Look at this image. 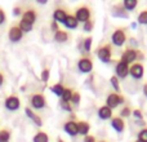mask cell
Instances as JSON below:
<instances>
[{
  "label": "cell",
  "mask_w": 147,
  "mask_h": 142,
  "mask_svg": "<svg viewBox=\"0 0 147 142\" xmlns=\"http://www.w3.org/2000/svg\"><path fill=\"white\" fill-rule=\"evenodd\" d=\"M90 9H89L88 7H85V5H83V7L78 8L75 12V18L78 20V22H84L85 23L86 21L90 20Z\"/></svg>",
  "instance_id": "obj_9"
},
{
  "label": "cell",
  "mask_w": 147,
  "mask_h": 142,
  "mask_svg": "<svg viewBox=\"0 0 147 142\" xmlns=\"http://www.w3.org/2000/svg\"><path fill=\"white\" fill-rule=\"evenodd\" d=\"M59 105H61L62 110H65V111H69V112H72V105L70 103V102H59Z\"/></svg>",
  "instance_id": "obj_37"
},
{
  "label": "cell",
  "mask_w": 147,
  "mask_h": 142,
  "mask_svg": "<svg viewBox=\"0 0 147 142\" xmlns=\"http://www.w3.org/2000/svg\"><path fill=\"white\" fill-rule=\"evenodd\" d=\"M111 127L114 128V129L116 131L117 133L124 132V129H125V122H124V119H123V118H120V116L112 118V119H111Z\"/></svg>",
  "instance_id": "obj_15"
},
{
  "label": "cell",
  "mask_w": 147,
  "mask_h": 142,
  "mask_svg": "<svg viewBox=\"0 0 147 142\" xmlns=\"http://www.w3.org/2000/svg\"><path fill=\"white\" fill-rule=\"evenodd\" d=\"M137 136H138L137 140L143 141V142H147V128H143V129H141L140 132H138Z\"/></svg>",
  "instance_id": "obj_34"
},
{
  "label": "cell",
  "mask_w": 147,
  "mask_h": 142,
  "mask_svg": "<svg viewBox=\"0 0 147 142\" xmlns=\"http://www.w3.org/2000/svg\"><path fill=\"white\" fill-rule=\"evenodd\" d=\"M138 5V1L137 0H124L123 1V7L127 12H130V10H134Z\"/></svg>",
  "instance_id": "obj_25"
},
{
  "label": "cell",
  "mask_w": 147,
  "mask_h": 142,
  "mask_svg": "<svg viewBox=\"0 0 147 142\" xmlns=\"http://www.w3.org/2000/svg\"><path fill=\"white\" fill-rule=\"evenodd\" d=\"M132 115V109L129 106H124L121 110H120V118H129Z\"/></svg>",
  "instance_id": "obj_30"
},
{
  "label": "cell",
  "mask_w": 147,
  "mask_h": 142,
  "mask_svg": "<svg viewBox=\"0 0 147 142\" xmlns=\"http://www.w3.org/2000/svg\"><path fill=\"white\" fill-rule=\"evenodd\" d=\"M4 81H5V78H4V74L1 72V71H0V87L3 85V84H4Z\"/></svg>",
  "instance_id": "obj_41"
},
{
  "label": "cell",
  "mask_w": 147,
  "mask_h": 142,
  "mask_svg": "<svg viewBox=\"0 0 147 142\" xmlns=\"http://www.w3.org/2000/svg\"><path fill=\"white\" fill-rule=\"evenodd\" d=\"M51 30L53 31V32H57V31L59 30V26H58V23H57L56 21H53V20H52V22H51Z\"/></svg>",
  "instance_id": "obj_39"
},
{
  "label": "cell",
  "mask_w": 147,
  "mask_h": 142,
  "mask_svg": "<svg viewBox=\"0 0 147 142\" xmlns=\"http://www.w3.org/2000/svg\"><path fill=\"white\" fill-rule=\"evenodd\" d=\"M134 142H143V141H140V140H136Z\"/></svg>",
  "instance_id": "obj_45"
},
{
  "label": "cell",
  "mask_w": 147,
  "mask_h": 142,
  "mask_svg": "<svg viewBox=\"0 0 147 142\" xmlns=\"http://www.w3.org/2000/svg\"><path fill=\"white\" fill-rule=\"evenodd\" d=\"M96 54L103 64H109V62L111 61V57H112L111 45H110V44H105V45L99 47V48L96 51Z\"/></svg>",
  "instance_id": "obj_3"
},
{
  "label": "cell",
  "mask_w": 147,
  "mask_h": 142,
  "mask_svg": "<svg viewBox=\"0 0 147 142\" xmlns=\"http://www.w3.org/2000/svg\"><path fill=\"white\" fill-rule=\"evenodd\" d=\"M110 83H111L112 88L116 91V93L120 94V83H119V78H117L116 75L111 76V79H110Z\"/></svg>",
  "instance_id": "obj_28"
},
{
  "label": "cell",
  "mask_w": 147,
  "mask_h": 142,
  "mask_svg": "<svg viewBox=\"0 0 147 142\" xmlns=\"http://www.w3.org/2000/svg\"><path fill=\"white\" fill-rule=\"evenodd\" d=\"M129 75L132 76L133 79H142L143 75H145V67H143L142 64L137 62V64H133L129 66Z\"/></svg>",
  "instance_id": "obj_10"
},
{
  "label": "cell",
  "mask_w": 147,
  "mask_h": 142,
  "mask_svg": "<svg viewBox=\"0 0 147 142\" xmlns=\"http://www.w3.org/2000/svg\"><path fill=\"white\" fill-rule=\"evenodd\" d=\"M123 102H124V97L121 96V94L116 93V92H114V93H110L109 96H107L106 98V106L110 107V109H116L119 105H121Z\"/></svg>",
  "instance_id": "obj_6"
},
{
  "label": "cell",
  "mask_w": 147,
  "mask_h": 142,
  "mask_svg": "<svg viewBox=\"0 0 147 142\" xmlns=\"http://www.w3.org/2000/svg\"><path fill=\"white\" fill-rule=\"evenodd\" d=\"M17 25H18V27L22 30L23 34L30 32V31H32V28H34V25H31V23L26 22V21H23V20H20V21H18Z\"/></svg>",
  "instance_id": "obj_23"
},
{
  "label": "cell",
  "mask_w": 147,
  "mask_h": 142,
  "mask_svg": "<svg viewBox=\"0 0 147 142\" xmlns=\"http://www.w3.org/2000/svg\"><path fill=\"white\" fill-rule=\"evenodd\" d=\"M30 105L32 109L41 110L47 106V98L43 93H32L30 96Z\"/></svg>",
  "instance_id": "obj_1"
},
{
  "label": "cell",
  "mask_w": 147,
  "mask_h": 142,
  "mask_svg": "<svg viewBox=\"0 0 147 142\" xmlns=\"http://www.w3.org/2000/svg\"><path fill=\"white\" fill-rule=\"evenodd\" d=\"M140 57H142V54H141L140 51H137V49H133V48H127L124 52H123L121 54V61H124L125 64H134L136 61H137V58H140Z\"/></svg>",
  "instance_id": "obj_2"
},
{
  "label": "cell",
  "mask_w": 147,
  "mask_h": 142,
  "mask_svg": "<svg viewBox=\"0 0 147 142\" xmlns=\"http://www.w3.org/2000/svg\"><path fill=\"white\" fill-rule=\"evenodd\" d=\"M38 3H39V4H45L47 0H38Z\"/></svg>",
  "instance_id": "obj_43"
},
{
  "label": "cell",
  "mask_w": 147,
  "mask_h": 142,
  "mask_svg": "<svg viewBox=\"0 0 147 142\" xmlns=\"http://www.w3.org/2000/svg\"><path fill=\"white\" fill-rule=\"evenodd\" d=\"M84 142H97V140H96V137H94V136L88 135V136H85V137H84Z\"/></svg>",
  "instance_id": "obj_40"
},
{
  "label": "cell",
  "mask_w": 147,
  "mask_h": 142,
  "mask_svg": "<svg viewBox=\"0 0 147 142\" xmlns=\"http://www.w3.org/2000/svg\"><path fill=\"white\" fill-rule=\"evenodd\" d=\"M63 129L71 137H75L78 135V122H74V120H67L63 124Z\"/></svg>",
  "instance_id": "obj_13"
},
{
  "label": "cell",
  "mask_w": 147,
  "mask_h": 142,
  "mask_svg": "<svg viewBox=\"0 0 147 142\" xmlns=\"http://www.w3.org/2000/svg\"><path fill=\"white\" fill-rule=\"evenodd\" d=\"M49 76H51V70L48 69V67H45L43 71H41L40 74V78H41V81H44V83H47V81L49 80Z\"/></svg>",
  "instance_id": "obj_32"
},
{
  "label": "cell",
  "mask_w": 147,
  "mask_h": 142,
  "mask_svg": "<svg viewBox=\"0 0 147 142\" xmlns=\"http://www.w3.org/2000/svg\"><path fill=\"white\" fill-rule=\"evenodd\" d=\"M32 142H49V136L47 132H43V131H39L34 135L32 137Z\"/></svg>",
  "instance_id": "obj_21"
},
{
  "label": "cell",
  "mask_w": 147,
  "mask_h": 142,
  "mask_svg": "<svg viewBox=\"0 0 147 142\" xmlns=\"http://www.w3.org/2000/svg\"><path fill=\"white\" fill-rule=\"evenodd\" d=\"M143 94L147 97V83H145V85H143Z\"/></svg>",
  "instance_id": "obj_42"
},
{
  "label": "cell",
  "mask_w": 147,
  "mask_h": 142,
  "mask_svg": "<svg viewBox=\"0 0 147 142\" xmlns=\"http://www.w3.org/2000/svg\"><path fill=\"white\" fill-rule=\"evenodd\" d=\"M63 91H65V87H63V84H61V83L53 84V85L51 87V92L53 94H56L57 97H61L62 93H63Z\"/></svg>",
  "instance_id": "obj_24"
},
{
  "label": "cell",
  "mask_w": 147,
  "mask_h": 142,
  "mask_svg": "<svg viewBox=\"0 0 147 142\" xmlns=\"http://www.w3.org/2000/svg\"><path fill=\"white\" fill-rule=\"evenodd\" d=\"M115 72H116V76L119 79H124L129 75V65L125 64L124 61L120 60L116 64V67H115Z\"/></svg>",
  "instance_id": "obj_11"
},
{
  "label": "cell",
  "mask_w": 147,
  "mask_h": 142,
  "mask_svg": "<svg viewBox=\"0 0 147 142\" xmlns=\"http://www.w3.org/2000/svg\"><path fill=\"white\" fill-rule=\"evenodd\" d=\"M137 21H138V23H141V25H147V9L142 10V12L138 14Z\"/></svg>",
  "instance_id": "obj_29"
},
{
  "label": "cell",
  "mask_w": 147,
  "mask_h": 142,
  "mask_svg": "<svg viewBox=\"0 0 147 142\" xmlns=\"http://www.w3.org/2000/svg\"><path fill=\"white\" fill-rule=\"evenodd\" d=\"M111 41L116 47L124 45V43L127 41V34H125L124 28H116L111 35Z\"/></svg>",
  "instance_id": "obj_7"
},
{
  "label": "cell",
  "mask_w": 147,
  "mask_h": 142,
  "mask_svg": "<svg viewBox=\"0 0 147 142\" xmlns=\"http://www.w3.org/2000/svg\"><path fill=\"white\" fill-rule=\"evenodd\" d=\"M69 13L63 9V8H57L53 12V21H56L57 23H63L65 20L67 18Z\"/></svg>",
  "instance_id": "obj_16"
},
{
  "label": "cell",
  "mask_w": 147,
  "mask_h": 142,
  "mask_svg": "<svg viewBox=\"0 0 147 142\" xmlns=\"http://www.w3.org/2000/svg\"><path fill=\"white\" fill-rule=\"evenodd\" d=\"M80 99H81V96L79 92H74L72 93V97H71V101H70V103H72L74 106H78L79 103H80Z\"/></svg>",
  "instance_id": "obj_31"
},
{
  "label": "cell",
  "mask_w": 147,
  "mask_h": 142,
  "mask_svg": "<svg viewBox=\"0 0 147 142\" xmlns=\"http://www.w3.org/2000/svg\"><path fill=\"white\" fill-rule=\"evenodd\" d=\"M98 118L101 120H109L112 119V110L110 107H107L106 105L98 109Z\"/></svg>",
  "instance_id": "obj_17"
},
{
  "label": "cell",
  "mask_w": 147,
  "mask_h": 142,
  "mask_svg": "<svg viewBox=\"0 0 147 142\" xmlns=\"http://www.w3.org/2000/svg\"><path fill=\"white\" fill-rule=\"evenodd\" d=\"M132 115H134V118H136V119H142V118H143L142 111H141V110H138V109L133 110V111H132Z\"/></svg>",
  "instance_id": "obj_38"
},
{
  "label": "cell",
  "mask_w": 147,
  "mask_h": 142,
  "mask_svg": "<svg viewBox=\"0 0 147 142\" xmlns=\"http://www.w3.org/2000/svg\"><path fill=\"white\" fill-rule=\"evenodd\" d=\"M23 10L25 9H23L21 5H16V7L13 8V16H14V17H22Z\"/></svg>",
  "instance_id": "obj_35"
},
{
  "label": "cell",
  "mask_w": 147,
  "mask_h": 142,
  "mask_svg": "<svg viewBox=\"0 0 147 142\" xmlns=\"http://www.w3.org/2000/svg\"><path fill=\"white\" fill-rule=\"evenodd\" d=\"M23 35H25V34L18 27L17 23L12 25L9 27V30H8V39H9L12 43H18V41H21L23 39Z\"/></svg>",
  "instance_id": "obj_4"
},
{
  "label": "cell",
  "mask_w": 147,
  "mask_h": 142,
  "mask_svg": "<svg viewBox=\"0 0 147 142\" xmlns=\"http://www.w3.org/2000/svg\"><path fill=\"white\" fill-rule=\"evenodd\" d=\"M7 22V13H5L4 8L0 7V26H3Z\"/></svg>",
  "instance_id": "obj_36"
},
{
  "label": "cell",
  "mask_w": 147,
  "mask_h": 142,
  "mask_svg": "<svg viewBox=\"0 0 147 142\" xmlns=\"http://www.w3.org/2000/svg\"><path fill=\"white\" fill-rule=\"evenodd\" d=\"M54 40L57 41V43H66L67 40L70 39V35L67 31L65 30H58L57 32H54Z\"/></svg>",
  "instance_id": "obj_19"
},
{
  "label": "cell",
  "mask_w": 147,
  "mask_h": 142,
  "mask_svg": "<svg viewBox=\"0 0 147 142\" xmlns=\"http://www.w3.org/2000/svg\"><path fill=\"white\" fill-rule=\"evenodd\" d=\"M12 140V132L8 128L0 129V142H10Z\"/></svg>",
  "instance_id": "obj_22"
},
{
  "label": "cell",
  "mask_w": 147,
  "mask_h": 142,
  "mask_svg": "<svg viewBox=\"0 0 147 142\" xmlns=\"http://www.w3.org/2000/svg\"><path fill=\"white\" fill-rule=\"evenodd\" d=\"M63 25L66 26L67 28H70V30H75V28L79 26V22H78V20L75 18V16L74 14H69L67 16V18L65 20Z\"/></svg>",
  "instance_id": "obj_20"
},
{
  "label": "cell",
  "mask_w": 147,
  "mask_h": 142,
  "mask_svg": "<svg viewBox=\"0 0 147 142\" xmlns=\"http://www.w3.org/2000/svg\"><path fill=\"white\" fill-rule=\"evenodd\" d=\"M57 142H65V141L62 140V138H58V141H57Z\"/></svg>",
  "instance_id": "obj_44"
},
{
  "label": "cell",
  "mask_w": 147,
  "mask_h": 142,
  "mask_svg": "<svg viewBox=\"0 0 147 142\" xmlns=\"http://www.w3.org/2000/svg\"><path fill=\"white\" fill-rule=\"evenodd\" d=\"M72 93H74V91L71 88H65L63 93H62V96H61V101L62 102H70L71 101Z\"/></svg>",
  "instance_id": "obj_26"
},
{
  "label": "cell",
  "mask_w": 147,
  "mask_h": 142,
  "mask_svg": "<svg viewBox=\"0 0 147 142\" xmlns=\"http://www.w3.org/2000/svg\"><path fill=\"white\" fill-rule=\"evenodd\" d=\"M93 27H94V22L92 20H89V21H86V22L84 23L83 30L85 31V32H90V31L93 30Z\"/></svg>",
  "instance_id": "obj_33"
},
{
  "label": "cell",
  "mask_w": 147,
  "mask_h": 142,
  "mask_svg": "<svg viewBox=\"0 0 147 142\" xmlns=\"http://www.w3.org/2000/svg\"><path fill=\"white\" fill-rule=\"evenodd\" d=\"M25 114L27 115L28 119H31L34 123H35L36 127H41V125H43V120H41V118L39 116L31 107H25Z\"/></svg>",
  "instance_id": "obj_14"
},
{
  "label": "cell",
  "mask_w": 147,
  "mask_h": 142,
  "mask_svg": "<svg viewBox=\"0 0 147 142\" xmlns=\"http://www.w3.org/2000/svg\"><path fill=\"white\" fill-rule=\"evenodd\" d=\"M78 69L83 74H89L93 70V61L89 57H81L78 61Z\"/></svg>",
  "instance_id": "obj_8"
},
{
  "label": "cell",
  "mask_w": 147,
  "mask_h": 142,
  "mask_svg": "<svg viewBox=\"0 0 147 142\" xmlns=\"http://www.w3.org/2000/svg\"><path fill=\"white\" fill-rule=\"evenodd\" d=\"M21 20L34 25V23L36 22V20H38V13H36V10L34 9V8H27V9L23 10V14H22V17H21Z\"/></svg>",
  "instance_id": "obj_12"
},
{
  "label": "cell",
  "mask_w": 147,
  "mask_h": 142,
  "mask_svg": "<svg viewBox=\"0 0 147 142\" xmlns=\"http://www.w3.org/2000/svg\"><path fill=\"white\" fill-rule=\"evenodd\" d=\"M92 43H93V38H92V36H86L83 41V48H84V51L88 52V53L92 49Z\"/></svg>",
  "instance_id": "obj_27"
},
{
  "label": "cell",
  "mask_w": 147,
  "mask_h": 142,
  "mask_svg": "<svg viewBox=\"0 0 147 142\" xmlns=\"http://www.w3.org/2000/svg\"><path fill=\"white\" fill-rule=\"evenodd\" d=\"M4 106H5V109L9 110V111H17V110H20V107H21L20 97L16 96V94L8 96L4 101Z\"/></svg>",
  "instance_id": "obj_5"
},
{
  "label": "cell",
  "mask_w": 147,
  "mask_h": 142,
  "mask_svg": "<svg viewBox=\"0 0 147 142\" xmlns=\"http://www.w3.org/2000/svg\"><path fill=\"white\" fill-rule=\"evenodd\" d=\"M89 131H90V125H89V123L83 122V120L78 122V135H81V136L85 137V136L89 135Z\"/></svg>",
  "instance_id": "obj_18"
},
{
  "label": "cell",
  "mask_w": 147,
  "mask_h": 142,
  "mask_svg": "<svg viewBox=\"0 0 147 142\" xmlns=\"http://www.w3.org/2000/svg\"><path fill=\"white\" fill-rule=\"evenodd\" d=\"M99 142H106V141H99Z\"/></svg>",
  "instance_id": "obj_46"
}]
</instances>
